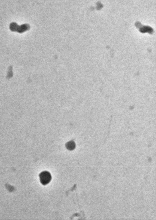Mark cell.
<instances>
[{"mask_svg":"<svg viewBox=\"0 0 156 220\" xmlns=\"http://www.w3.org/2000/svg\"><path fill=\"white\" fill-rule=\"evenodd\" d=\"M40 182L43 185H46L49 184L52 179L51 175L47 171L41 172L39 175Z\"/></svg>","mask_w":156,"mask_h":220,"instance_id":"1","label":"cell"},{"mask_svg":"<svg viewBox=\"0 0 156 220\" xmlns=\"http://www.w3.org/2000/svg\"><path fill=\"white\" fill-rule=\"evenodd\" d=\"M66 148L68 150H73L76 147V144L73 141H70L66 144Z\"/></svg>","mask_w":156,"mask_h":220,"instance_id":"2","label":"cell"}]
</instances>
